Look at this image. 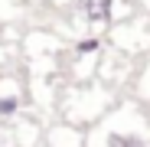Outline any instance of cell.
Returning a JSON list of instances; mask_svg holds the SVG:
<instances>
[{
	"label": "cell",
	"mask_w": 150,
	"mask_h": 147,
	"mask_svg": "<svg viewBox=\"0 0 150 147\" xmlns=\"http://www.w3.org/2000/svg\"><path fill=\"white\" fill-rule=\"evenodd\" d=\"M137 7H140L144 13H150V0H137Z\"/></svg>",
	"instance_id": "9"
},
{
	"label": "cell",
	"mask_w": 150,
	"mask_h": 147,
	"mask_svg": "<svg viewBox=\"0 0 150 147\" xmlns=\"http://www.w3.org/2000/svg\"><path fill=\"white\" fill-rule=\"evenodd\" d=\"M36 137H39V128H36V124H23V128H16V141H20L23 147H33Z\"/></svg>",
	"instance_id": "8"
},
{
	"label": "cell",
	"mask_w": 150,
	"mask_h": 147,
	"mask_svg": "<svg viewBox=\"0 0 150 147\" xmlns=\"http://www.w3.org/2000/svg\"><path fill=\"white\" fill-rule=\"evenodd\" d=\"M49 4H56V7H65V4H72V0H49Z\"/></svg>",
	"instance_id": "10"
},
{
	"label": "cell",
	"mask_w": 150,
	"mask_h": 147,
	"mask_svg": "<svg viewBox=\"0 0 150 147\" xmlns=\"http://www.w3.org/2000/svg\"><path fill=\"white\" fill-rule=\"evenodd\" d=\"M108 108H114V95L101 85H88V88H75L65 98V121H95L101 118Z\"/></svg>",
	"instance_id": "2"
},
{
	"label": "cell",
	"mask_w": 150,
	"mask_h": 147,
	"mask_svg": "<svg viewBox=\"0 0 150 147\" xmlns=\"http://www.w3.org/2000/svg\"><path fill=\"white\" fill-rule=\"evenodd\" d=\"M82 16L91 30H111L117 23V0H82Z\"/></svg>",
	"instance_id": "4"
},
{
	"label": "cell",
	"mask_w": 150,
	"mask_h": 147,
	"mask_svg": "<svg viewBox=\"0 0 150 147\" xmlns=\"http://www.w3.org/2000/svg\"><path fill=\"white\" fill-rule=\"evenodd\" d=\"M46 147H88V134L75 128V121H59L46 128Z\"/></svg>",
	"instance_id": "5"
},
{
	"label": "cell",
	"mask_w": 150,
	"mask_h": 147,
	"mask_svg": "<svg viewBox=\"0 0 150 147\" xmlns=\"http://www.w3.org/2000/svg\"><path fill=\"white\" fill-rule=\"evenodd\" d=\"M101 49H105V39H101V36H85V39L75 43V56H79V59L101 56Z\"/></svg>",
	"instance_id": "7"
},
{
	"label": "cell",
	"mask_w": 150,
	"mask_h": 147,
	"mask_svg": "<svg viewBox=\"0 0 150 147\" xmlns=\"http://www.w3.org/2000/svg\"><path fill=\"white\" fill-rule=\"evenodd\" d=\"M111 46L124 56H134V53H147L150 49V13L140 10V16H124V23L117 20L111 26Z\"/></svg>",
	"instance_id": "3"
},
{
	"label": "cell",
	"mask_w": 150,
	"mask_h": 147,
	"mask_svg": "<svg viewBox=\"0 0 150 147\" xmlns=\"http://www.w3.org/2000/svg\"><path fill=\"white\" fill-rule=\"evenodd\" d=\"M88 147H150V114L144 102L108 108L88 131Z\"/></svg>",
	"instance_id": "1"
},
{
	"label": "cell",
	"mask_w": 150,
	"mask_h": 147,
	"mask_svg": "<svg viewBox=\"0 0 150 147\" xmlns=\"http://www.w3.org/2000/svg\"><path fill=\"white\" fill-rule=\"evenodd\" d=\"M23 108V92L20 88H7L0 92V121H13Z\"/></svg>",
	"instance_id": "6"
}]
</instances>
